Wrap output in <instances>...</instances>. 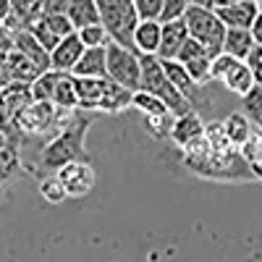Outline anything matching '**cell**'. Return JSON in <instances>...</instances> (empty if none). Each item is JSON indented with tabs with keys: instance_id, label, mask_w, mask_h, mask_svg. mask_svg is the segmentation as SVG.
Listing matches in <instances>:
<instances>
[{
	"instance_id": "6da1fadb",
	"label": "cell",
	"mask_w": 262,
	"mask_h": 262,
	"mask_svg": "<svg viewBox=\"0 0 262 262\" xmlns=\"http://www.w3.org/2000/svg\"><path fill=\"white\" fill-rule=\"evenodd\" d=\"M97 113H86V111H74L66 121V126L60 128V134L42 149V155L34 160L32 170L37 173L39 179H48V176H55V173L71 163H79V160H90L86 155V131L95 123Z\"/></svg>"
},
{
	"instance_id": "7a4b0ae2",
	"label": "cell",
	"mask_w": 262,
	"mask_h": 262,
	"mask_svg": "<svg viewBox=\"0 0 262 262\" xmlns=\"http://www.w3.org/2000/svg\"><path fill=\"white\" fill-rule=\"evenodd\" d=\"M97 11H100V24L107 32L111 42L139 55L137 29L142 21L137 13V3H131V0H97Z\"/></svg>"
},
{
	"instance_id": "3957f363",
	"label": "cell",
	"mask_w": 262,
	"mask_h": 262,
	"mask_svg": "<svg viewBox=\"0 0 262 262\" xmlns=\"http://www.w3.org/2000/svg\"><path fill=\"white\" fill-rule=\"evenodd\" d=\"M184 24L189 29V37L196 39L205 48V53L215 60L223 55V45H226V24L215 16V11H207L202 6H196L194 0H189V8L184 13Z\"/></svg>"
},
{
	"instance_id": "277c9868",
	"label": "cell",
	"mask_w": 262,
	"mask_h": 262,
	"mask_svg": "<svg viewBox=\"0 0 262 262\" xmlns=\"http://www.w3.org/2000/svg\"><path fill=\"white\" fill-rule=\"evenodd\" d=\"M139 92H147V95H155L160 97L170 113L181 118V116H189L194 113V107L189 105V100L170 84V79L165 76L163 71V63L158 60V55H142V90Z\"/></svg>"
},
{
	"instance_id": "5b68a950",
	"label": "cell",
	"mask_w": 262,
	"mask_h": 262,
	"mask_svg": "<svg viewBox=\"0 0 262 262\" xmlns=\"http://www.w3.org/2000/svg\"><path fill=\"white\" fill-rule=\"evenodd\" d=\"M194 176L200 179H207V181H257L254 173H252V165L242 158V152L236 147L228 149V152H210V158H205L202 163H196L191 168Z\"/></svg>"
},
{
	"instance_id": "8992f818",
	"label": "cell",
	"mask_w": 262,
	"mask_h": 262,
	"mask_svg": "<svg viewBox=\"0 0 262 262\" xmlns=\"http://www.w3.org/2000/svg\"><path fill=\"white\" fill-rule=\"evenodd\" d=\"M107 79L126 86L128 92L142 90V55L123 50L121 45H107Z\"/></svg>"
},
{
	"instance_id": "52a82bcc",
	"label": "cell",
	"mask_w": 262,
	"mask_h": 262,
	"mask_svg": "<svg viewBox=\"0 0 262 262\" xmlns=\"http://www.w3.org/2000/svg\"><path fill=\"white\" fill-rule=\"evenodd\" d=\"M55 176L66 186L69 200H81V196H86V194L95 189V181H97V173H95V168H92L90 160H79V163L66 165V168H60L55 173Z\"/></svg>"
},
{
	"instance_id": "ba28073f",
	"label": "cell",
	"mask_w": 262,
	"mask_h": 262,
	"mask_svg": "<svg viewBox=\"0 0 262 262\" xmlns=\"http://www.w3.org/2000/svg\"><path fill=\"white\" fill-rule=\"evenodd\" d=\"M76 29H74V24L69 21V16H42L37 24L32 27V34L37 37V42L42 48H45L48 53H53L60 42L66 39V37H71Z\"/></svg>"
},
{
	"instance_id": "9c48e42d",
	"label": "cell",
	"mask_w": 262,
	"mask_h": 262,
	"mask_svg": "<svg viewBox=\"0 0 262 262\" xmlns=\"http://www.w3.org/2000/svg\"><path fill=\"white\" fill-rule=\"evenodd\" d=\"M215 16L226 24V29H252L254 18L259 16V3H254V0H226V3H217Z\"/></svg>"
},
{
	"instance_id": "30bf717a",
	"label": "cell",
	"mask_w": 262,
	"mask_h": 262,
	"mask_svg": "<svg viewBox=\"0 0 262 262\" xmlns=\"http://www.w3.org/2000/svg\"><path fill=\"white\" fill-rule=\"evenodd\" d=\"M184 69L189 71V76L196 81V84H207V81H212V58L205 53V48L200 45L196 39H186V45L181 48V53H179V58H176Z\"/></svg>"
},
{
	"instance_id": "8fae6325",
	"label": "cell",
	"mask_w": 262,
	"mask_h": 262,
	"mask_svg": "<svg viewBox=\"0 0 262 262\" xmlns=\"http://www.w3.org/2000/svg\"><path fill=\"white\" fill-rule=\"evenodd\" d=\"M24 170V152H21V134L13 123H3V189Z\"/></svg>"
},
{
	"instance_id": "7c38bea8",
	"label": "cell",
	"mask_w": 262,
	"mask_h": 262,
	"mask_svg": "<svg viewBox=\"0 0 262 262\" xmlns=\"http://www.w3.org/2000/svg\"><path fill=\"white\" fill-rule=\"evenodd\" d=\"M3 86L13 84V81H21V84H34L39 76H45L39 69H37V63L32 58H27L21 50H13L11 55L3 58Z\"/></svg>"
},
{
	"instance_id": "4fadbf2b",
	"label": "cell",
	"mask_w": 262,
	"mask_h": 262,
	"mask_svg": "<svg viewBox=\"0 0 262 262\" xmlns=\"http://www.w3.org/2000/svg\"><path fill=\"white\" fill-rule=\"evenodd\" d=\"M29 105H34L32 84L13 81V84L3 86V123H13Z\"/></svg>"
},
{
	"instance_id": "5bb4252c",
	"label": "cell",
	"mask_w": 262,
	"mask_h": 262,
	"mask_svg": "<svg viewBox=\"0 0 262 262\" xmlns=\"http://www.w3.org/2000/svg\"><path fill=\"white\" fill-rule=\"evenodd\" d=\"M76 95H79V111L86 113H97V107L102 102V97L111 92L113 79H76Z\"/></svg>"
},
{
	"instance_id": "9a60e30c",
	"label": "cell",
	"mask_w": 262,
	"mask_h": 262,
	"mask_svg": "<svg viewBox=\"0 0 262 262\" xmlns=\"http://www.w3.org/2000/svg\"><path fill=\"white\" fill-rule=\"evenodd\" d=\"M84 53H86L84 42H81L79 32H74L71 37H66L60 45L50 53V58H53V71H60V74L74 71V69H76V63L81 60Z\"/></svg>"
},
{
	"instance_id": "2e32d148",
	"label": "cell",
	"mask_w": 262,
	"mask_h": 262,
	"mask_svg": "<svg viewBox=\"0 0 262 262\" xmlns=\"http://www.w3.org/2000/svg\"><path fill=\"white\" fill-rule=\"evenodd\" d=\"M71 76H76V79H107V48H90L81 55V60L76 63Z\"/></svg>"
},
{
	"instance_id": "e0dca14e",
	"label": "cell",
	"mask_w": 262,
	"mask_h": 262,
	"mask_svg": "<svg viewBox=\"0 0 262 262\" xmlns=\"http://www.w3.org/2000/svg\"><path fill=\"white\" fill-rule=\"evenodd\" d=\"M189 39V29L184 21H176V24H163V42H160V50L158 58L160 60H176L181 48L186 45Z\"/></svg>"
},
{
	"instance_id": "ac0fdd59",
	"label": "cell",
	"mask_w": 262,
	"mask_h": 262,
	"mask_svg": "<svg viewBox=\"0 0 262 262\" xmlns=\"http://www.w3.org/2000/svg\"><path fill=\"white\" fill-rule=\"evenodd\" d=\"M13 39H16V50H21L27 58H32L42 74L53 71V58H50V53L39 45L37 37H34L32 32H18V34H13Z\"/></svg>"
},
{
	"instance_id": "d6986e66",
	"label": "cell",
	"mask_w": 262,
	"mask_h": 262,
	"mask_svg": "<svg viewBox=\"0 0 262 262\" xmlns=\"http://www.w3.org/2000/svg\"><path fill=\"white\" fill-rule=\"evenodd\" d=\"M254 48H257V42H254V37H252L249 29H228L226 45H223V53H226V55L247 63L249 55L254 53Z\"/></svg>"
},
{
	"instance_id": "ffe728a7",
	"label": "cell",
	"mask_w": 262,
	"mask_h": 262,
	"mask_svg": "<svg viewBox=\"0 0 262 262\" xmlns=\"http://www.w3.org/2000/svg\"><path fill=\"white\" fill-rule=\"evenodd\" d=\"M205 134V121L200 118V113H189V116H181L176 118V126H173V134H170V142L176 144L179 149H184L191 139L202 137Z\"/></svg>"
},
{
	"instance_id": "44dd1931",
	"label": "cell",
	"mask_w": 262,
	"mask_h": 262,
	"mask_svg": "<svg viewBox=\"0 0 262 262\" xmlns=\"http://www.w3.org/2000/svg\"><path fill=\"white\" fill-rule=\"evenodd\" d=\"M66 16H69V21L74 24L76 32L100 27V11H97V3H92V0H71Z\"/></svg>"
},
{
	"instance_id": "7402d4cb",
	"label": "cell",
	"mask_w": 262,
	"mask_h": 262,
	"mask_svg": "<svg viewBox=\"0 0 262 262\" xmlns=\"http://www.w3.org/2000/svg\"><path fill=\"white\" fill-rule=\"evenodd\" d=\"M163 42V24L160 21H142L137 29V50L139 55H158Z\"/></svg>"
},
{
	"instance_id": "603a6c76",
	"label": "cell",
	"mask_w": 262,
	"mask_h": 262,
	"mask_svg": "<svg viewBox=\"0 0 262 262\" xmlns=\"http://www.w3.org/2000/svg\"><path fill=\"white\" fill-rule=\"evenodd\" d=\"M131 105H134V92H128L126 86H121V84L113 81L111 92L102 97V102H100V107H97V113L116 116V113H123L126 107H131Z\"/></svg>"
},
{
	"instance_id": "cb8c5ba5",
	"label": "cell",
	"mask_w": 262,
	"mask_h": 262,
	"mask_svg": "<svg viewBox=\"0 0 262 262\" xmlns=\"http://www.w3.org/2000/svg\"><path fill=\"white\" fill-rule=\"evenodd\" d=\"M223 84H226V90L228 92H233V95H242V97H247L254 86H257V81H254V71L249 69L247 63H238L236 69L223 79Z\"/></svg>"
},
{
	"instance_id": "d4e9b609",
	"label": "cell",
	"mask_w": 262,
	"mask_h": 262,
	"mask_svg": "<svg viewBox=\"0 0 262 262\" xmlns=\"http://www.w3.org/2000/svg\"><path fill=\"white\" fill-rule=\"evenodd\" d=\"M53 105L60 107V111L66 113H74L79 111V95H76V81L71 74H66L58 84V90H55V97H53Z\"/></svg>"
},
{
	"instance_id": "484cf974",
	"label": "cell",
	"mask_w": 262,
	"mask_h": 262,
	"mask_svg": "<svg viewBox=\"0 0 262 262\" xmlns=\"http://www.w3.org/2000/svg\"><path fill=\"white\" fill-rule=\"evenodd\" d=\"M223 123H226V134H228V139L233 142V147H242V144L254 134V123H252L244 113H231Z\"/></svg>"
},
{
	"instance_id": "4316f807",
	"label": "cell",
	"mask_w": 262,
	"mask_h": 262,
	"mask_svg": "<svg viewBox=\"0 0 262 262\" xmlns=\"http://www.w3.org/2000/svg\"><path fill=\"white\" fill-rule=\"evenodd\" d=\"M66 74L60 71H48L45 76H39L34 84H32V95H34V102H53L55 97V90H58V84Z\"/></svg>"
},
{
	"instance_id": "83f0119b",
	"label": "cell",
	"mask_w": 262,
	"mask_h": 262,
	"mask_svg": "<svg viewBox=\"0 0 262 262\" xmlns=\"http://www.w3.org/2000/svg\"><path fill=\"white\" fill-rule=\"evenodd\" d=\"M131 107H139L144 116H168L170 113V107L160 97L147 95V92H134V105Z\"/></svg>"
},
{
	"instance_id": "f1b7e54d",
	"label": "cell",
	"mask_w": 262,
	"mask_h": 262,
	"mask_svg": "<svg viewBox=\"0 0 262 262\" xmlns=\"http://www.w3.org/2000/svg\"><path fill=\"white\" fill-rule=\"evenodd\" d=\"M144 123H147L149 134L155 139H170L173 126H176V116L173 113H168V116H147Z\"/></svg>"
},
{
	"instance_id": "f546056e",
	"label": "cell",
	"mask_w": 262,
	"mask_h": 262,
	"mask_svg": "<svg viewBox=\"0 0 262 262\" xmlns=\"http://www.w3.org/2000/svg\"><path fill=\"white\" fill-rule=\"evenodd\" d=\"M39 194H42V200H48L50 205H58V202H63V200H69V194H66V186L60 184L58 176L42 179V181H39Z\"/></svg>"
},
{
	"instance_id": "4dcf8cb0",
	"label": "cell",
	"mask_w": 262,
	"mask_h": 262,
	"mask_svg": "<svg viewBox=\"0 0 262 262\" xmlns=\"http://www.w3.org/2000/svg\"><path fill=\"white\" fill-rule=\"evenodd\" d=\"M244 116L254 123V128H262V86L259 84L244 97Z\"/></svg>"
},
{
	"instance_id": "1f68e13d",
	"label": "cell",
	"mask_w": 262,
	"mask_h": 262,
	"mask_svg": "<svg viewBox=\"0 0 262 262\" xmlns=\"http://www.w3.org/2000/svg\"><path fill=\"white\" fill-rule=\"evenodd\" d=\"M238 152H242V158L252 165L257 160H262V128H254V134L238 147Z\"/></svg>"
},
{
	"instance_id": "d6a6232c",
	"label": "cell",
	"mask_w": 262,
	"mask_h": 262,
	"mask_svg": "<svg viewBox=\"0 0 262 262\" xmlns=\"http://www.w3.org/2000/svg\"><path fill=\"white\" fill-rule=\"evenodd\" d=\"M186 8H189V0H165L160 24H176V21H184Z\"/></svg>"
},
{
	"instance_id": "836d02e7",
	"label": "cell",
	"mask_w": 262,
	"mask_h": 262,
	"mask_svg": "<svg viewBox=\"0 0 262 262\" xmlns=\"http://www.w3.org/2000/svg\"><path fill=\"white\" fill-rule=\"evenodd\" d=\"M79 37H81V42H84L86 50H90V48H107V45H111V37H107V32L102 29V24L79 32Z\"/></svg>"
},
{
	"instance_id": "e575fe53",
	"label": "cell",
	"mask_w": 262,
	"mask_h": 262,
	"mask_svg": "<svg viewBox=\"0 0 262 262\" xmlns=\"http://www.w3.org/2000/svg\"><path fill=\"white\" fill-rule=\"evenodd\" d=\"M165 0H137V13L139 21H160Z\"/></svg>"
},
{
	"instance_id": "d590c367",
	"label": "cell",
	"mask_w": 262,
	"mask_h": 262,
	"mask_svg": "<svg viewBox=\"0 0 262 262\" xmlns=\"http://www.w3.org/2000/svg\"><path fill=\"white\" fill-rule=\"evenodd\" d=\"M238 63H242V60H236V58H231V55H226V53H223L221 58H215V60H212V71H210V74H212V79L223 81V79L236 69Z\"/></svg>"
},
{
	"instance_id": "8d00e7d4",
	"label": "cell",
	"mask_w": 262,
	"mask_h": 262,
	"mask_svg": "<svg viewBox=\"0 0 262 262\" xmlns=\"http://www.w3.org/2000/svg\"><path fill=\"white\" fill-rule=\"evenodd\" d=\"M247 66H249V69L254 71V81L262 86V48H254V53L249 55Z\"/></svg>"
},
{
	"instance_id": "74e56055",
	"label": "cell",
	"mask_w": 262,
	"mask_h": 262,
	"mask_svg": "<svg viewBox=\"0 0 262 262\" xmlns=\"http://www.w3.org/2000/svg\"><path fill=\"white\" fill-rule=\"evenodd\" d=\"M45 13L48 16H66L69 13V0H45Z\"/></svg>"
},
{
	"instance_id": "f35d334b",
	"label": "cell",
	"mask_w": 262,
	"mask_h": 262,
	"mask_svg": "<svg viewBox=\"0 0 262 262\" xmlns=\"http://www.w3.org/2000/svg\"><path fill=\"white\" fill-rule=\"evenodd\" d=\"M252 37H254V42H257V48H262V13L254 18V24H252Z\"/></svg>"
},
{
	"instance_id": "ab89813d",
	"label": "cell",
	"mask_w": 262,
	"mask_h": 262,
	"mask_svg": "<svg viewBox=\"0 0 262 262\" xmlns=\"http://www.w3.org/2000/svg\"><path fill=\"white\" fill-rule=\"evenodd\" d=\"M252 173H254V179H257V181H262V160L252 163Z\"/></svg>"
},
{
	"instance_id": "60d3db41",
	"label": "cell",
	"mask_w": 262,
	"mask_h": 262,
	"mask_svg": "<svg viewBox=\"0 0 262 262\" xmlns=\"http://www.w3.org/2000/svg\"><path fill=\"white\" fill-rule=\"evenodd\" d=\"M259 13H262V0H259Z\"/></svg>"
}]
</instances>
